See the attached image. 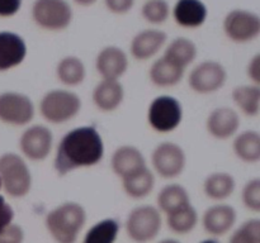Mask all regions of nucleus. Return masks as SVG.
<instances>
[{
    "label": "nucleus",
    "instance_id": "obj_1",
    "mask_svg": "<svg viewBox=\"0 0 260 243\" xmlns=\"http://www.w3.org/2000/svg\"><path fill=\"white\" fill-rule=\"evenodd\" d=\"M103 137L95 126H80L66 132L53 149V170L65 177L81 169L98 166L104 158Z\"/></svg>",
    "mask_w": 260,
    "mask_h": 243
},
{
    "label": "nucleus",
    "instance_id": "obj_2",
    "mask_svg": "<svg viewBox=\"0 0 260 243\" xmlns=\"http://www.w3.org/2000/svg\"><path fill=\"white\" fill-rule=\"evenodd\" d=\"M88 220L86 210L78 201H63L46 214L45 227L56 243H76Z\"/></svg>",
    "mask_w": 260,
    "mask_h": 243
},
{
    "label": "nucleus",
    "instance_id": "obj_3",
    "mask_svg": "<svg viewBox=\"0 0 260 243\" xmlns=\"http://www.w3.org/2000/svg\"><path fill=\"white\" fill-rule=\"evenodd\" d=\"M81 98L68 88H56L46 91L38 101V113L45 122L53 126L69 123L80 114Z\"/></svg>",
    "mask_w": 260,
    "mask_h": 243
},
{
    "label": "nucleus",
    "instance_id": "obj_4",
    "mask_svg": "<svg viewBox=\"0 0 260 243\" xmlns=\"http://www.w3.org/2000/svg\"><path fill=\"white\" fill-rule=\"evenodd\" d=\"M0 184L4 195L22 199L32 190L33 176L28 162L17 152L0 154Z\"/></svg>",
    "mask_w": 260,
    "mask_h": 243
},
{
    "label": "nucleus",
    "instance_id": "obj_5",
    "mask_svg": "<svg viewBox=\"0 0 260 243\" xmlns=\"http://www.w3.org/2000/svg\"><path fill=\"white\" fill-rule=\"evenodd\" d=\"M30 18L40 29L51 33L63 32L74 20L73 4L69 0H33Z\"/></svg>",
    "mask_w": 260,
    "mask_h": 243
},
{
    "label": "nucleus",
    "instance_id": "obj_6",
    "mask_svg": "<svg viewBox=\"0 0 260 243\" xmlns=\"http://www.w3.org/2000/svg\"><path fill=\"white\" fill-rule=\"evenodd\" d=\"M162 214L156 205L141 204L128 213L124 222L126 234L135 243H150L159 235Z\"/></svg>",
    "mask_w": 260,
    "mask_h": 243
},
{
    "label": "nucleus",
    "instance_id": "obj_7",
    "mask_svg": "<svg viewBox=\"0 0 260 243\" xmlns=\"http://www.w3.org/2000/svg\"><path fill=\"white\" fill-rule=\"evenodd\" d=\"M184 116L182 103L169 94L157 95L147 106V124L152 131L160 134H168L180 127Z\"/></svg>",
    "mask_w": 260,
    "mask_h": 243
},
{
    "label": "nucleus",
    "instance_id": "obj_8",
    "mask_svg": "<svg viewBox=\"0 0 260 243\" xmlns=\"http://www.w3.org/2000/svg\"><path fill=\"white\" fill-rule=\"evenodd\" d=\"M188 157L184 148L173 141H162L154 147L150 156V169L164 180H175L187 169Z\"/></svg>",
    "mask_w": 260,
    "mask_h": 243
},
{
    "label": "nucleus",
    "instance_id": "obj_9",
    "mask_svg": "<svg viewBox=\"0 0 260 243\" xmlns=\"http://www.w3.org/2000/svg\"><path fill=\"white\" fill-rule=\"evenodd\" d=\"M228 78V68L216 60H203L194 63L187 76L188 86L198 95L218 93L226 85Z\"/></svg>",
    "mask_w": 260,
    "mask_h": 243
},
{
    "label": "nucleus",
    "instance_id": "obj_10",
    "mask_svg": "<svg viewBox=\"0 0 260 243\" xmlns=\"http://www.w3.org/2000/svg\"><path fill=\"white\" fill-rule=\"evenodd\" d=\"M19 152L27 161L42 162L55 149V136L46 124L30 123L24 127L18 139Z\"/></svg>",
    "mask_w": 260,
    "mask_h": 243
},
{
    "label": "nucleus",
    "instance_id": "obj_11",
    "mask_svg": "<svg viewBox=\"0 0 260 243\" xmlns=\"http://www.w3.org/2000/svg\"><path fill=\"white\" fill-rule=\"evenodd\" d=\"M222 30L230 42L246 45L260 37V15L244 8L229 10L222 20Z\"/></svg>",
    "mask_w": 260,
    "mask_h": 243
},
{
    "label": "nucleus",
    "instance_id": "obj_12",
    "mask_svg": "<svg viewBox=\"0 0 260 243\" xmlns=\"http://www.w3.org/2000/svg\"><path fill=\"white\" fill-rule=\"evenodd\" d=\"M37 106L30 96L22 91L0 93V123L10 127H27L35 119Z\"/></svg>",
    "mask_w": 260,
    "mask_h": 243
},
{
    "label": "nucleus",
    "instance_id": "obj_13",
    "mask_svg": "<svg viewBox=\"0 0 260 243\" xmlns=\"http://www.w3.org/2000/svg\"><path fill=\"white\" fill-rule=\"evenodd\" d=\"M169 40L167 32L157 27H147L139 30L129 42V56L140 62L156 58Z\"/></svg>",
    "mask_w": 260,
    "mask_h": 243
},
{
    "label": "nucleus",
    "instance_id": "obj_14",
    "mask_svg": "<svg viewBox=\"0 0 260 243\" xmlns=\"http://www.w3.org/2000/svg\"><path fill=\"white\" fill-rule=\"evenodd\" d=\"M94 67L101 78L121 80L129 68V55L119 46L108 45L96 53Z\"/></svg>",
    "mask_w": 260,
    "mask_h": 243
},
{
    "label": "nucleus",
    "instance_id": "obj_15",
    "mask_svg": "<svg viewBox=\"0 0 260 243\" xmlns=\"http://www.w3.org/2000/svg\"><path fill=\"white\" fill-rule=\"evenodd\" d=\"M241 127L240 114L231 106H217L206 118V131L217 141L233 139Z\"/></svg>",
    "mask_w": 260,
    "mask_h": 243
},
{
    "label": "nucleus",
    "instance_id": "obj_16",
    "mask_svg": "<svg viewBox=\"0 0 260 243\" xmlns=\"http://www.w3.org/2000/svg\"><path fill=\"white\" fill-rule=\"evenodd\" d=\"M238 220L235 208L226 202H216L203 212L201 223L207 234L211 237H222L233 230Z\"/></svg>",
    "mask_w": 260,
    "mask_h": 243
},
{
    "label": "nucleus",
    "instance_id": "obj_17",
    "mask_svg": "<svg viewBox=\"0 0 260 243\" xmlns=\"http://www.w3.org/2000/svg\"><path fill=\"white\" fill-rule=\"evenodd\" d=\"M28 46L24 38L12 30H0V72H8L25 61Z\"/></svg>",
    "mask_w": 260,
    "mask_h": 243
},
{
    "label": "nucleus",
    "instance_id": "obj_18",
    "mask_svg": "<svg viewBox=\"0 0 260 243\" xmlns=\"http://www.w3.org/2000/svg\"><path fill=\"white\" fill-rule=\"evenodd\" d=\"M172 18L183 29H198L207 22L208 7L203 0H175Z\"/></svg>",
    "mask_w": 260,
    "mask_h": 243
},
{
    "label": "nucleus",
    "instance_id": "obj_19",
    "mask_svg": "<svg viewBox=\"0 0 260 243\" xmlns=\"http://www.w3.org/2000/svg\"><path fill=\"white\" fill-rule=\"evenodd\" d=\"M126 98V90L121 80L101 78L91 91V101L102 113H113L119 109Z\"/></svg>",
    "mask_w": 260,
    "mask_h": 243
},
{
    "label": "nucleus",
    "instance_id": "obj_20",
    "mask_svg": "<svg viewBox=\"0 0 260 243\" xmlns=\"http://www.w3.org/2000/svg\"><path fill=\"white\" fill-rule=\"evenodd\" d=\"M109 164L113 174L121 180L149 166L144 152L134 144H122L117 147L112 153Z\"/></svg>",
    "mask_w": 260,
    "mask_h": 243
},
{
    "label": "nucleus",
    "instance_id": "obj_21",
    "mask_svg": "<svg viewBox=\"0 0 260 243\" xmlns=\"http://www.w3.org/2000/svg\"><path fill=\"white\" fill-rule=\"evenodd\" d=\"M161 56L173 65L188 71V68L192 67V65H194L197 61L198 47L194 40L190 38L185 37V35H178V37L168 40Z\"/></svg>",
    "mask_w": 260,
    "mask_h": 243
},
{
    "label": "nucleus",
    "instance_id": "obj_22",
    "mask_svg": "<svg viewBox=\"0 0 260 243\" xmlns=\"http://www.w3.org/2000/svg\"><path fill=\"white\" fill-rule=\"evenodd\" d=\"M185 73L187 71L173 65L160 55L152 60L147 75H149L150 83L154 86L160 89H170L179 85L184 78Z\"/></svg>",
    "mask_w": 260,
    "mask_h": 243
},
{
    "label": "nucleus",
    "instance_id": "obj_23",
    "mask_svg": "<svg viewBox=\"0 0 260 243\" xmlns=\"http://www.w3.org/2000/svg\"><path fill=\"white\" fill-rule=\"evenodd\" d=\"M56 78L63 88L73 89L83 85L86 80V66L80 57L68 55L60 58L55 68Z\"/></svg>",
    "mask_w": 260,
    "mask_h": 243
},
{
    "label": "nucleus",
    "instance_id": "obj_24",
    "mask_svg": "<svg viewBox=\"0 0 260 243\" xmlns=\"http://www.w3.org/2000/svg\"><path fill=\"white\" fill-rule=\"evenodd\" d=\"M233 152L239 161L248 165L260 162V132L255 129L239 131L233 138Z\"/></svg>",
    "mask_w": 260,
    "mask_h": 243
},
{
    "label": "nucleus",
    "instance_id": "obj_25",
    "mask_svg": "<svg viewBox=\"0 0 260 243\" xmlns=\"http://www.w3.org/2000/svg\"><path fill=\"white\" fill-rule=\"evenodd\" d=\"M202 189L203 194L212 201H225L235 192L236 180L228 171H213L205 177Z\"/></svg>",
    "mask_w": 260,
    "mask_h": 243
},
{
    "label": "nucleus",
    "instance_id": "obj_26",
    "mask_svg": "<svg viewBox=\"0 0 260 243\" xmlns=\"http://www.w3.org/2000/svg\"><path fill=\"white\" fill-rule=\"evenodd\" d=\"M124 194L134 200H142L149 196L156 185V175L150 166L144 167L121 180Z\"/></svg>",
    "mask_w": 260,
    "mask_h": 243
},
{
    "label": "nucleus",
    "instance_id": "obj_27",
    "mask_svg": "<svg viewBox=\"0 0 260 243\" xmlns=\"http://www.w3.org/2000/svg\"><path fill=\"white\" fill-rule=\"evenodd\" d=\"M192 204L187 187L178 182H169L159 190L156 196V207L161 214L167 215Z\"/></svg>",
    "mask_w": 260,
    "mask_h": 243
},
{
    "label": "nucleus",
    "instance_id": "obj_28",
    "mask_svg": "<svg viewBox=\"0 0 260 243\" xmlns=\"http://www.w3.org/2000/svg\"><path fill=\"white\" fill-rule=\"evenodd\" d=\"M231 99L236 110L246 116H256L260 113V86L256 84H241L231 91Z\"/></svg>",
    "mask_w": 260,
    "mask_h": 243
},
{
    "label": "nucleus",
    "instance_id": "obj_29",
    "mask_svg": "<svg viewBox=\"0 0 260 243\" xmlns=\"http://www.w3.org/2000/svg\"><path fill=\"white\" fill-rule=\"evenodd\" d=\"M167 225L174 234L185 235L194 230L200 223V214L193 204L165 215Z\"/></svg>",
    "mask_w": 260,
    "mask_h": 243
},
{
    "label": "nucleus",
    "instance_id": "obj_30",
    "mask_svg": "<svg viewBox=\"0 0 260 243\" xmlns=\"http://www.w3.org/2000/svg\"><path fill=\"white\" fill-rule=\"evenodd\" d=\"M121 225L114 218H104L94 223L84 234L81 243H116Z\"/></svg>",
    "mask_w": 260,
    "mask_h": 243
},
{
    "label": "nucleus",
    "instance_id": "obj_31",
    "mask_svg": "<svg viewBox=\"0 0 260 243\" xmlns=\"http://www.w3.org/2000/svg\"><path fill=\"white\" fill-rule=\"evenodd\" d=\"M140 14L150 27L159 28L172 18V5L168 0H144Z\"/></svg>",
    "mask_w": 260,
    "mask_h": 243
},
{
    "label": "nucleus",
    "instance_id": "obj_32",
    "mask_svg": "<svg viewBox=\"0 0 260 243\" xmlns=\"http://www.w3.org/2000/svg\"><path fill=\"white\" fill-rule=\"evenodd\" d=\"M229 243H260V218L241 223L230 235Z\"/></svg>",
    "mask_w": 260,
    "mask_h": 243
},
{
    "label": "nucleus",
    "instance_id": "obj_33",
    "mask_svg": "<svg viewBox=\"0 0 260 243\" xmlns=\"http://www.w3.org/2000/svg\"><path fill=\"white\" fill-rule=\"evenodd\" d=\"M241 201L250 212L260 213V177H253L245 182L241 190Z\"/></svg>",
    "mask_w": 260,
    "mask_h": 243
},
{
    "label": "nucleus",
    "instance_id": "obj_34",
    "mask_svg": "<svg viewBox=\"0 0 260 243\" xmlns=\"http://www.w3.org/2000/svg\"><path fill=\"white\" fill-rule=\"evenodd\" d=\"M107 12L113 15H126L134 10L136 0H103Z\"/></svg>",
    "mask_w": 260,
    "mask_h": 243
},
{
    "label": "nucleus",
    "instance_id": "obj_35",
    "mask_svg": "<svg viewBox=\"0 0 260 243\" xmlns=\"http://www.w3.org/2000/svg\"><path fill=\"white\" fill-rule=\"evenodd\" d=\"M23 240H24V230L14 222L10 223L0 233V243H23Z\"/></svg>",
    "mask_w": 260,
    "mask_h": 243
},
{
    "label": "nucleus",
    "instance_id": "obj_36",
    "mask_svg": "<svg viewBox=\"0 0 260 243\" xmlns=\"http://www.w3.org/2000/svg\"><path fill=\"white\" fill-rule=\"evenodd\" d=\"M13 220H14V209L5 199V195L3 194L2 190V184H0V233L10 223H13Z\"/></svg>",
    "mask_w": 260,
    "mask_h": 243
},
{
    "label": "nucleus",
    "instance_id": "obj_37",
    "mask_svg": "<svg viewBox=\"0 0 260 243\" xmlns=\"http://www.w3.org/2000/svg\"><path fill=\"white\" fill-rule=\"evenodd\" d=\"M24 0H0V18H13L20 12Z\"/></svg>",
    "mask_w": 260,
    "mask_h": 243
},
{
    "label": "nucleus",
    "instance_id": "obj_38",
    "mask_svg": "<svg viewBox=\"0 0 260 243\" xmlns=\"http://www.w3.org/2000/svg\"><path fill=\"white\" fill-rule=\"evenodd\" d=\"M246 75L250 83L260 86V52L255 53L246 65Z\"/></svg>",
    "mask_w": 260,
    "mask_h": 243
},
{
    "label": "nucleus",
    "instance_id": "obj_39",
    "mask_svg": "<svg viewBox=\"0 0 260 243\" xmlns=\"http://www.w3.org/2000/svg\"><path fill=\"white\" fill-rule=\"evenodd\" d=\"M73 4L78 5V7L81 8H90L93 5H95L99 0H70Z\"/></svg>",
    "mask_w": 260,
    "mask_h": 243
},
{
    "label": "nucleus",
    "instance_id": "obj_40",
    "mask_svg": "<svg viewBox=\"0 0 260 243\" xmlns=\"http://www.w3.org/2000/svg\"><path fill=\"white\" fill-rule=\"evenodd\" d=\"M157 243H182L180 240L175 239V238H164V239H161L160 242Z\"/></svg>",
    "mask_w": 260,
    "mask_h": 243
},
{
    "label": "nucleus",
    "instance_id": "obj_41",
    "mask_svg": "<svg viewBox=\"0 0 260 243\" xmlns=\"http://www.w3.org/2000/svg\"><path fill=\"white\" fill-rule=\"evenodd\" d=\"M200 243H220L217 240V238H215V237H211V238H207V239H203V240H201Z\"/></svg>",
    "mask_w": 260,
    "mask_h": 243
}]
</instances>
